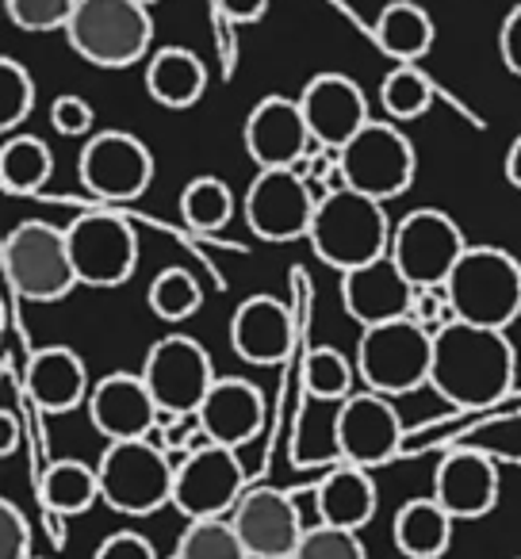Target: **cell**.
Returning a JSON list of instances; mask_svg holds the SVG:
<instances>
[{"label": "cell", "mask_w": 521, "mask_h": 559, "mask_svg": "<svg viewBox=\"0 0 521 559\" xmlns=\"http://www.w3.org/2000/svg\"><path fill=\"white\" fill-rule=\"evenodd\" d=\"M338 162H342L345 188L376 203L399 200L418 173V154L411 139L391 119H372L350 146L338 150Z\"/></svg>", "instance_id": "cell-8"}, {"label": "cell", "mask_w": 521, "mask_h": 559, "mask_svg": "<svg viewBox=\"0 0 521 559\" xmlns=\"http://www.w3.org/2000/svg\"><path fill=\"white\" fill-rule=\"evenodd\" d=\"M338 433H342V460L365 467V472L395 460L403 449V418L391 406V399L376 395V391H353L345 399Z\"/></svg>", "instance_id": "cell-17"}, {"label": "cell", "mask_w": 521, "mask_h": 559, "mask_svg": "<svg viewBox=\"0 0 521 559\" xmlns=\"http://www.w3.org/2000/svg\"><path fill=\"white\" fill-rule=\"evenodd\" d=\"M66 39L96 70H127L150 55L154 16L139 0H78Z\"/></svg>", "instance_id": "cell-4"}, {"label": "cell", "mask_w": 521, "mask_h": 559, "mask_svg": "<svg viewBox=\"0 0 521 559\" xmlns=\"http://www.w3.org/2000/svg\"><path fill=\"white\" fill-rule=\"evenodd\" d=\"M0 264H4L12 296L27 299V304H58L78 288L66 230L43 223V218H27L16 230H9Z\"/></svg>", "instance_id": "cell-5"}, {"label": "cell", "mask_w": 521, "mask_h": 559, "mask_svg": "<svg viewBox=\"0 0 521 559\" xmlns=\"http://www.w3.org/2000/svg\"><path fill=\"white\" fill-rule=\"evenodd\" d=\"M139 4H146V9H150V4H157V0H139Z\"/></svg>", "instance_id": "cell-47"}, {"label": "cell", "mask_w": 521, "mask_h": 559, "mask_svg": "<svg viewBox=\"0 0 521 559\" xmlns=\"http://www.w3.org/2000/svg\"><path fill=\"white\" fill-rule=\"evenodd\" d=\"M353 365H357V380L365 383V391H376L383 399L411 395L429 383L434 334H426L414 319L372 326L360 334Z\"/></svg>", "instance_id": "cell-6"}, {"label": "cell", "mask_w": 521, "mask_h": 559, "mask_svg": "<svg viewBox=\"0 0 521 559\" xmlns=\"http://www.w3.org/2000/svg\"><path fill=\"white\" fill-rule=\"evenodd\" d=\"M4 456H9L12 449H16V418H12V411H4Z\"/></svg>", "instance_id": "cell-46"}, {"label": "cell", "mask_w": 521, "mask_h": 559, "mask_svg": "<svg viewBox=\"0 0 521 559\" xmlns=\"http://www.w3.org/2000/svg\"><path fill=\"white\" fill-rule=\"evenodd\" d=\"M391 234H395V226L388 223L383 203L368 200L353 188H338V192L319 195V211H315L307 241L322 264L338 272H353L388 253Z\"/></svg>", "instance_id": "cell-2"}, {"label": "cell", "mask_w": 521, "mask_h": 559, "mask_svg": "<svg viewBox=\"0 0 521 559\" xmlns=\"http://www.w3.org/2000/svg\"><path fill=\"white\" fill-rule=\"evenodd\" d=\"M100 495L116 513L146 518L162 506H173V483L177 467L173 456L154 441H116L104 449L100 464Z\"/></svg>", "instance_id": "cell-7"}, {"label": "cell", "mask_w": 521, "mask_h": 559, "mask_svg": "<svg viewBox=\"0 0 521 559\" xmlns=\"http://www.w3.org/2000/svg\"><path fill=\"white\" fill-rule=\"evenodd\" d=\"M357 383V365L345 353L319 345L304 360V395L322 399V403H345Z\"/></svg>", "instance_id": "cell-33"}, {"label": "cell", "mask_w": 521, "mask_h": 559, "mask_svg": "<svg viewBox=\"0 0 521 559\" xmlns=\"http://www.w3.org/2000/svg\"><path fill=\"white\" fill-rule=\"evenodd\" d=\"M376 483L365 467L357 464H338L315 483V510H319V525L345 528V533H360L368 521L376 518Z\"/></svg>", "instance_id": "cell-25"}, {"label": "cell", "mask_w": 521, "mask_h": 559, "mask_svg": "<svg viewBox=\"0 0 521 559\" xmlns=\"http://www.w3.org/2000/svg\"><path fill=\"white\" fill-rule=\"evenodd\" d=\"M66 241H70L78 284L85 288H119L139 269V234L131 218L111 207L81 211L66 226Z\"/></svg>", "instance_id": "cell-9"}, {"label": "cell", "mask_w": 521, "mask_h": 559, "mask_svg": "<svg viewBox=\"0 0 521 559\" xmlns=\"http://www.w3.org/2000/svg\"><path fill=\"white\" fill-rule=\"evenodd\" d=\"M200 426L211 444H223V449L238 452L241 444L253 441L261 433V426H265V399H261V391L249 380L223 376L208 391V399H203Z\"/></svg>", "instance_id": "cell-23"}, {"label": "cell", "mask_w": 521, "mask_h": 559, "mask_svg": "<svg viewBox=\"0 0 521 559\" xmlns=\"http://www.w3.org/2000/svg\"><path fill=\"white\" fill-rule=\"evenodd\" d=\"M0 559H32V521L16 502H0Z\"/></svg>", "instance_id": "cell-40"}, {"label": "cell", "mask_w": 521, "mask_h": 559, "mask_svg": "<svg viewBox=\"0 0 521 559\" xmlns=\"http://www.w3.org/2000/svg\"><path fill=\"white\" fill-rule=\"evenodd\" d=\"M142 380H146L154 403L162 414H200L208 391L215 388V368L196 337L169 334L150 345L142 360Z\"/></svg>", "instance_id": "cell-11"}, {"label": "cell", "mask_w": 521, "mask_h": 559, "mask_svg": "<svg viewBox=\"0 0 521 559\" xmlns=\"http://www.w3.org/2000/svg\"><path fill=\"white\" fill-rule=\"evenodd\" d=\"M230 525L249 559H292L307 533L296 498L276 487H249L234 506Z\"/></svg>", "instance_id": "cell-15"}, {"label": "cell", "mask_w": 521, "mask_h": 559, "mask_svg": "<svg viewBox=\"0 0 521 559\" xmlns=\"http://www.w3.org/2000/svg\"><path fill=\"white\" fill-rule=\"evenodd\" d=\"M246 490V467H241L238 452L223 449V444H203L177 464L173 510L185 513L188 521L226 518Z\"/></svg>", "instance_id": "cell-12"}, {"label": "cell", "mask_w": 521, "mask_h": 559, "mask_svg": "<svg viewBox=\"0 0 521 559\" xmlns=\"http://www.w3.org/2000/svg\"><path fill=\"white\" fill-rule=\"evenodd\" d=\"M24 391L43 414H70L88 403V368L70 345H47L32 353L24 368Z\"/></svg>", "instance_id": "cell-24"}, {"label": "cell", "mask_w": 521, "mask_h": 559, "mask_svg": "<svg viewBox=\"0 0 521 559\" xmlns=\"http://www.w3.org/2000/svg\"><path fill=\"white\" fill-rule=\"evenodd\" d=\"M55 173L50 146L35 134H12L0 150V185L9 195H35Z\"/></svg>", "instance_id": "cell-31"}, {"label": "cell", "mask_w": 521, "mask_h": 559, "mask_svg": "<svg viewBox=\"0 0 521 559\" xmlns=\"http://www.w3.org/2000/svg\"><path fill=\"white\" fill-rule=\"evenodd\" d=\"M445 292L457 322L506 334L521 314V261L498 246H467Z\"/></svg>", "instance_id": "cell-3"}, {"label": "cell", "mask_w": 521, "mask_h": 559, "mask_svg": "<svg viewBox=\"0 0 521 559\" xmlns=\"http://www.w3.org/2000/svg\"><path fill=\"white\" fill-rule=\"evenodd\" d=\"M388 253L414 288H445L460 257L467 253V238L445 211L418 207L395 226Z\"/></svg>", "instance_id": "cell-10"}, {"label": "cell", "mask_w": 521, "mask_h": 559, "mask_svg": "<svg viewBox=\"0 0 521 559\" xmlns=\"http://www.w3.org/2000/svg\"><path fill=\"white\" fill-rule=\"evenodd\" d=\"M230 349L246 365L276 368L296 349V322L292 311L273 296H249L230 319Z\"/></svg>", "instance_id": "cell-21"}, {"label": "cell", "mask_w": 521, "mask_h": 559, "mask_svg": "<svg viewBox=\"0 0 521 559\" xmlns=\"http://www.w3.org/2000/svg\"><path fill=\"white\" fill-rule=\"evenodd\" d=\"M299 108L311 127V139L322 150H342L372 123L368 116V100L360 85L345 73H319L304 85L299 93Z\"/></svg>", "instance_id": "cell-18"}, {"label": "cell", "mask_w": 521, "mask_h": 559, "mask_svg": "<svg viewBox=\"0 0 521 559\" xmlns=\"http://www.w3.org/2000/svg\"><path fill=\"white\" fill-rule=\"evenodd\" d=\"M203 88H208V66L196 50L188 47H165L150 58L146 66V93L154 96L162 108L185 111L200 104Z\"/></svg>", "instance_id": "cell-26"}, {"label": "cell", "mask_w": 521, "mask_h": 559, "mask_svg": "<svg viewBox=\"0 0 521 559\" xmlns=\"http://www.w3.org/2000/svg\"><path fill=\"white\" fill-rule=\"evenodd\" d=\"M173 559H249V551L238 540L230 521L211 518V521H188Z\"/></svg>", "instance_id": "cell-35"}, {"label": "cell", "mask_w": 521, "mask_h": 559, "mask_svg": "<svg viewBox=\"0 0 521 559\" xmlns=\"http://www.w3.org/2000/svg\"><path fill=\"white\" fill-rule=\"evenodd\" d=\"M437 100V88L418 66H395L380 85V104L395 123L422 119Z\"/></svg>", "instance_id": "cell-32"}, {"label": "cell", "mask_w": 521, "mask_h": 559, "mask_svg": "<svg viewBox=\"0 0 521 559\" xmlns=\"http://www.w3.org/2000/svg\"><path fill=\"white\" fill-rule=\"evenodd\" d=\"M85 188L104 203H131L154 180V154L142 139L127 131H100L85 142L78 157Z\"/></svg>", "instance_id": "cell-13"}, {"label": "cell", "mask_w": 521, "mask_h": 559, "mask_svg": "<svg viewBox=\"0 0 521 559\" xmlns=\"http://www.w3.org/2000/svg\"><path fill=\"white\" fill-rule=\"evenodd\" d=\"M372 35L383 55L395 58L399 66H418L434 50L437 27L434 16L422 4H414V0H391V4L380 9V16H376Z\"/></svg>", "instance_id": "cell-27"}, {"label": "cell", "mask_w": 521, "mask_h": 559, "mask_svg": "<svg viewBox=\"0 0 521 559\" xmlns=\"http://www.w3.org/2000/svg\"><path fill=\"white\" fill-rule=\"evenodd\" d=\"M246 154L257 169H292L304 154H311L315 139L304 119L299 100L288 96H265L246 116Z\"/></svg>", "instance_id": "cell-19"}, {"label": "cell", "mask_w": 521, "mask_h": 559, "mask_svg": "<svg viewBox=\"0 0 521 559\" xmlns=\"http://www.w3.org/2000/svg\"><path fill=\"white\" fill-rule=\"evenodd\" d=\"M39 498H43V510L62 513V518H78V513L93 510L96 502H104L100 472L81 464V460H55L39 479Z\"/></svg>", "instance_id": "cell-30"}, {"label": "cell", "mask_w": 521, "mask_h": 559, "mask_svg": "<svg viewBox=\"0 0 521 559\" xmlns=\"http://www.w3.org/2000/svg\"><path fill=\"white\" fill-rule=\"evenodd\" d=\"M180 215L192 230L215 234L234 218V195L218 177H196L180 192Z\"/></svg>", "instance_id": "cell-34"}, {"label": "cell", "mask_w": 521, "mask_h": 559, "mask_svg": "<svg viewBox=\"0 0 521 559\" xmlns=\"http://www.w3.org/2000/svg\"><path fill=\"white\" fill-rule=\"evenodd\" d=\"M150 311L157 314L162 322H185L200 311L203 304V292L196 284V276L188 269H162L150 284Z\"/></svg>", "instance_id": "cell-36"}, {"label": "cell", "mask_w": 521, "mask_h": 559, "mask_svg": "<svg viewBox=\"0 0 521 559\" xmlns=\"http://www.w3.org/2000/svg\"><path fill=\"white\" fill-rule=\"evenodd\" d=\"M78 0H4V12L20 32H66Z\"/></svg>", "instance_id": "cell-38"}, {"label": "cell", "mask_w": 521, "mask_h": 559, "mask_svg": "<svg viewBox=\"0 0 521 559\" xmlns=\"http://www.w3.org/2000/svg\"><path fill=\"white\" fill-rule=\"evenodd\" d=\"M96 123L93 116V104L81 100V96L66 93L55 100V108H50V127H55L62 139H81V134H88Z\"/></svg>", "instance_id": "cell-41"}, {"label": "cell", "mask_w": 521, "mask_h": 559, "mask_svg": "<svg viewBox=\"0 0 521 559\" xmlns=\"http://www.w3.org/2000/svg\"><path fill=\"white\" fill-rule=\"evenodd\" d=\"M518 353L502 330H483L472 322H452L434 334L429 388L460 411H479L510 395Z\"/></svg>", "instance_id": "cell-1"}, {"label": "cell", "mask_w": 521, "mask_h": 559, "mask_svg": "<svg viewBox=\"0 0 521 559\" xmlns=\"http://www.w3.org/2000/svg\"><path fill=\"white\" fill-rule=\"evenodd\" d=\"M498 467L487 452L457 449L434 472V498L452 521H479L498 506Z\"/></svg>", "instance_id": "cell-22"}, {"label": "cell", "mask_w": 521, "mask_h": 559, "mask_svg": "<svg viewBox=\"0 0 521 559\" xmlns=\"http://www.w3.org/2000/svg\"><path fill=\"white\" fill-rule=\"evenodd\" d=\"M93 559H157V551H154V544H150L142 533H131V528H123V533L104 536Z\"/></svg>", "instance_id": "cell-42"}, {"label": "cell", "mask_w": 521, "mask_h": 559, "mask_svg": "<svg viewBox=\"0 0 521 559\" xmlns=\"http://www.w3.org/2000/svg\"><path fill=\"white\" fill-rule=\"evenodd\" d=\"M292 559H368V551H365V544H360L357 533L315 525L304 533V540H299V548Z\"/></svg>", "instance_id": "cell-39"}, {"label": "cell", "mask_w": 521, "mask_h": 559, "mask_svg": "<svg viewBox=\"0 0 521 559\" xmlns=\"http://www.w3.org/2000/svg\"><path fill=\"white\" fill-rule=\"evenodd\" d=\"M35 111V81L16 58H0V127L16 131Z\"/></svg>", "instance_id": "cell-37"}, {"label": "cell", "mask_w": 521, "mask_h": 559, "mask_svg": "<svg viewBox=\"0 0 521 559\" xmlns=\"http://www.w3.org/2000/svg\"><path fill=\"white\" fill-rule=\"evenodd\" d=\"M414 299H418V288L391 261V253L376 257L353 272H342V307L360 330L411 319Z\"/></svg>", "instance_id": "cell-16"}, {"label": "cell", "mask_w": 521, "mask_h": 559, "mask_svg": "<svg viewBox=\"0 0 521 559\" xmlns=\"http://www.w3.org/2000/svg\"><path fill=\"white\" fill-rule=\"evenodd\" d=\"M498 58L513 78H521V4L498 27Z\"/></svg>", "instance_id": "cell-43"}, {"label": "cell", "mask_w": 521, "mask_h": 559, "mask_svg": "<svg viewBox=\"0 0 521 559\" xmlns=\"http://www.w3.org/2000/svg\"><path fill=\"white\" fill-rule=\"evenodd\" d=\"M218 9L230 24H257L269 12V0H218Z\"/></svg>", "instance_id": "cell-44"}, {"label": "cell", "mask_w": 521, "mask_h": 559, "mask_svg": "<svg viewBox=\"0 0 521 559\" xmlns=\"http://www.w3.org/2000/svg\"><path fill=\"white\" fill-rule=\"evenodd\" d=\"M452 525L457 521L434 495L411 498L399 506L391 536H395V548L403 551V559H441L452 544Z\"/></svg>", "instance_id": "cell-28"}, {"label": "cell", "mask_w": 521, "mask_h": 559, "mask_svg": "<svg viewBox=\"0 0 521 559\" xmlns=\"http://www.w3.org/2000/svg\"><path fill=\"white\" fill-rule=\"evenodd\" d=\"M88 418H93L96 433L116 441H150V433L162 421V406L154 403L142 372H111L88 395Z\"/></svg>", "instance_id": "cell-20"}, {"label": "cell", "mask_w": 521, "mask_h": 559, "mask_svg": "<svg viewBox=\"0 0 521 559\" xmlns=\"http://www.w3.org/2000/svg\"><path fill=\"white\" fill-rule=\"evenodd\" d=\"M342 403H322V399H304V411L292 429V464L299 467H338L342 460V433H338Z\"/></svg>", "instance_id": "cell-29"}, {"label": "cell", "mask_w": 521, "mask_h": 559, "mask_svg": "<svg viewBox=\"0 0 521 559\" xmlns=\"http://www.w3.org/2000/svg\"><path fill=\"white\" fill-rule=\"evenodd\" d=\"M241 211L261 241H296L311 234L319 200L311 195V185L292 169H257Z\"/></svg>", "instance_id": "cell-14"}, {"label": "cell", "mask_w": 521, "mask_h": 559, "mask_svg": "<svg viewBox=\"0 0 521 559\" xmlns=\"http://www.w3.org/2000/svg\"><path fill=\"white\" fill-rule=\"evenodd\" d=\"M502 173H506V180H510L513 188L521 192V134L510 142V150H506V162H502Z\"/></svg>", "instance_id": "cell-45"}]
</instances>
